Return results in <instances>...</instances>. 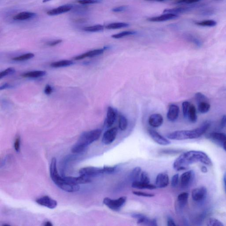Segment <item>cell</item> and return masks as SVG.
Returning a JSON list of instances; mask_svg holds the SVG:
<instances>
[{"label":"cell","instance_id":"14","mask_svg":"<svg viewBox=\"0 0 226 226\" xmlns=\"http://www.w3.org/2000/svg\"><path fill=\"white\" fill-rule=\"evenodd\" d=\"M116 118L117 112L115 109L111 106L108 107L107 115L105 122L106 127L109 128L112 126L116 121Z\"/></svg>","mask_w":226,"mask_h":226},{"label":"cell","instance_id":"55","mask_svg":"<svg viewBox=\"0 0 226 226\" xmlns=\"http://www.w3.org/2000/svg\"><path fill=\"white\" fill-rule=\"evenodd\" d=\"M146 1H149V2H163V1H167V0H145Z\"/></svg>","mask_w":226,"mask_h":226},{"label":"cell","instance_id":"26","mask_svg":"<svg viewBox=\"0 0 226 226\" xmlns=\"http://www.w3.org/2000/svg\"><path fill=\"white\" fill-rule=\"evenodd\" d=\"M191 9V8L189 7H178V8H172V9H165L163 11V12L165 13H173L178 14L190 11Z\"/></svg>","mask_w":226,"mask_h":226},{"label":"cell","instance_id":"23","mask_svg":"<svg viewBox=\"0 0 226 226\" xmlns=\"http://www.w3.org/2000/svg\"><path fill=\"white\" fill-rule=\"evenodd\" d=\"M188 197L189 194L186 192H183L179 194L177 198V209L179 210L183 209L187 203Z\"/></svg>","mask_w":226,"mask_h":226},{"label":"cell","instance_id":"4","mask_svg":"<svg viewBox=\"0 0 226 226\" xmlns=\"http://www.w3.org/2000/svg\"><path fill=\"white\" fill-rule=\"evenodd\" d=\"M101 134L102 130L100 129L84 132L73 147L72 151L74 153H80L83 152L90 144L98 140Z\"/></svg>","mask_w":226,"mask_h":226},{"label":"cell","instance_id":"2","mask_svg":"<svg viewBox=\"0 0 226 226\" xmlns=\"http://www.w3.org/2000/svg\"><path fill=\"white\" fill-rule=\"evenodd\" d=\"M211 123L206 121L201 126L190 130L176 131L170 133L167 136L168 139L172 140H185L196 139L201 137L210 128Z\"/></svg>","mask_w":226,"mask_h":226},{"label":"cell","instance_id":"36","mask_svg":"<svg viewBox=\"0 0 226 226\" xmlns=\"http://www.w3.org/2000/svg\"><path fill=\"white\" fill-rule=\"evenodd\" d=\"M34 57V54L32 53H27L22 55L20 56L15 57L12 60L15 61H24L32 59Z\"/></svg>","mask_w":226,"mask_h":226},{"label":"cell","instance_id":"37","mask_svg":"<svg viewBox=\"0 0 226 226\" xmlns=\"http://www.w3.org/2000/svg\"><path fill=\"white\" fill-rule=\"evenodd\" d=\"M207 225L209 226H224L220 221L215 218H210L208 221Z\"/></svg>","mask_w":226,"mask_h":226},{"label":"cell","instance_id":"53","mask_svg":"<svg viewBox=\"0 0 226 226\" xmlns=\"http://www.w3.org/2000/svg\"><path fill=\"white\" fill-rule=\"evenodd\" d=\"M201 171L203 173H207L208 172L207 168L205 166H203L201 167Z\"/></svg>","mask_w":226,"mask_h":226},{"label":"cell","instance_id":"33","mask_svg":"<svg viewBox=\"0 0 226 226\" xmlns=\"http://www.w3.org/2000/svg\"><path fill=\"white\" fill-rule=\"evenodd\" d=\"M119 127L122 131L126 130L128 126V121L126 117L123 115H120L119 116Z\"/></svg>","mask_w":226,"mask_h":226},{"label":"cell","instance_id":"21","mask_svg":"<svg viewBox=\"0 0 226 226\" xmlns=\"http://www.w3.org/2000/svg\"><path fill=\"white\" fill-rule=\"evenodd\" d=\"M72 8L73 6L71 5H64L49 10L47 12V14L49 16L58 15L70 11Z\"/></svg>","mask_w":226,"mask_h":226},{"label":"cell","instance_id":"45","mask_svg":"<svg viewBox=\"0 0 226 226\" xmlns=\"http://www.w3.org/2000/svg\"><path fill=\"white\" fill-rule=\"evenodd\" d=\"M128 8V7L127 6H119V7H116V8H113L112 11L115 12H121L125 11Z\"/></svg>","mask_w":226,"mask_h":226},{"label":"cell","instance_id":"40","mask_svg":"<svg viewBox=\"0 0 226 226\" xmlns=\"http://www.w3.org/2000/svg\"><path fill=\"white\" fill-rule=\"evenodd\" d=\"M15 72V69L13 68H7L3 71L2 72L0 73V79H2L4 77H6V76L8 75L9 74H11Z\"/></svg>","mask_w":226,"mask_h":226},{"label":"cell","instance_id":"11","mask_svg":"<svg viewBox=\"0 0 226 226\" xmlns=\"http://www.w3.org/2000/svg\"><path fill=\"white\" fill-rule=\"evenodd\" d=\"M148 134L151 138L156 142V143L161 145H169L171 144V141L165 138L163 136L156 131L155 130L149 129Z\"/></svg>","mask_w":226,"mask_h":226},{"label":"cell","instance_id":"28","mask_svg":"<svg viewBox=\"0 0 226 226\" xmlns=\"http://www.w3.org/2000/svg\"><path fill=\"white\" fill-rule=\"evenodd\" d=\"M73 62L70 60H62L51 63L50 66L53 68L66 67L73 65Z\"/></svg>","mask_w":226,"mask_h":226},{"label":"cell","instance_id":"15","mask_svg":"<svg viewBox=\"0 0 226 226\" xmlns=\"http://www.w3.org/2000/svg\"><path fill=\"white\" fill-rule=\"evenodd\" d=\"M169 178L167 174L166 173H160L156 177V186L159 188H164L168 185Z\"/></svg>","mask_w":226,"mask_h":226},{"label":"cell","instance_id":"24","mask_svg":"<svg viewBox=\"0 0 226 226\" xmlns=\"http://www.w3.org/2000/svg\"><path fill=\"white\" fill-rule=\"evenodd\" d=\"M36 14L32 12H24L19 13L13 17V20L16 21H24L32 18L36 16Z\"/></svg>","mask_w":226,"mask_h":226},{"label":"cell","instance_id":"3","mask_svg":"<svg viewBox=\"0 0 226 226\" xmlns=\"http://www.w3.org/2000/svg\"><path fill=\"white\" fill-rule=\"evenodd\" d=\"M56 158L52 159L50 166V175L52 180L59 188L68 192H75L79 191V185L71 183L66 181L65 178H62L58 173L57 168Z\"/></svg>","mask_w":226,"mask_h":226},{"label":"cell","instance_id":"12","mask_svg":"<svg viewBox=\"0 0 226 226\" xmlns=\"http://www.w3.org/2000/svg\"><path fill=\"white\" fill-rule=\"evenodd\" d=\"M207 194V190L205 187H197L192 191V198L193 200L196 202L202 201L205 198Z\"/></svg>","mask_w":226,"mask_h":226},{"label":"cell","instance_id":"31","mask_svg":"<svg viewBox=\"0 0 226 226\" xmlns=\"http://www.w3.org/2000/svg\"><path fill=\"white\" fill-rule=\"evenodd\" d=\"M195 24L196 25L202 27H213L216 26L217 22L215 21L212 20H205L202 21L196 22Z\"/></svg>","mask_w":226,"mask_h":226},{"label":"cell","instance_id":"1","mask_svg":"<svg viewBox=\"0 0 226 226\" xmlns=\"http://www.w3.org/2000/svg\"><path fill=\"white\" fill-rule=\"evenodd\" d=\"M200 162L209 166L212 161L207 154L199 151H190L181 154L173 163V168L177 171L186 170L191 165Z\"/></svg>","mask_w":226,"mask_h":226},{"label":"cell","instance_id":"54","mask_svg":"<svg viewBox=\"0 0 226 226\" xmlns=\"http://www.w3.org/2000/svg\"><path fill=\"white\" fill-rule=\"evenodd\" d=\"M44 225L45 226H52L53 224H51V222H50L47 221L46 222V223H45V224H44Z\"/></svg>","mask_w":226,"mask_h":226},{"label":"cell","instance_id":"49","mask_svg":"<svg viewBox=\"0 0 226 226\" xmlns=\"http://www.w3.org/2000/svg\"><path fill=\"white\" fill-rule=\"evenodd\" d=\"M44 92L46 95H50L52 92V88L49 85H46L45 90H44Z\"/></svg>","mask_w":226,"mask_h":226},{"label":"cell","instance_id":"48","mask_svg":"<svg viewBox=\"0 0 226 226\" xmlns=\"http://www.w3.org/2000/svg\"><path fill=\"white\" fill-rule=\"evenodd\" d=\"M62 40H54V41H52V42H48V43H47V45L50 46H56V45H58V44H59V43H62Z\"/></svg>","mask_w":226,"mask_h":226},{"label":"cell","instance_id":"46","mask_svg":"<svg viewBox=\"0 0 226 226\" xmlns=\"http://www.w3.org/2000/svg\"><path fill=\"white\" fill-rule=\"evenodd\" d=\"M20 148V137L19 136L17 137L14 143V148L17 152H19Z\"/></svg>","mask_w":226,"mask_h":226},{"label":"cell","instance_id":"30","mask_svg":"<svg viewBox=\"0 0 226 226\" xmlns=\"http://www.w3.org/2000/svg\"><path fill=\"white\" fill-rule=\"evenodd\" d=\"M141 173V168L140 167H136L134 168L133 169L130 175V177L131 180L133 181H138V179L140 178Z\"/></svg>","mask_w":226,"mask_h":226},{"label":"cell","instance_id":"51","mask_svg":"<svg viewBox=\"0 0 226 226\" xmlns=\"http://www.w3.org/2000/svg\"><path fill=\"white\" fill-rule=\"evenodd\" d=\"M221 126L224 128L226 126V116L224 115L221 121Z\"/></svg>","mask_w":226,"mask_h":226},{"label":"cell","instance_id":"18","mask_svg":"<svg viewBox=\"0 0 226 226\" xmlns=\"http://www.w3.org/2000/svg\"><path fill=\"white\" fill-rule=\"evenodd\" d=\"M163 122V117L160 114H153L151 115L149 118V124L153 127H159L161 126Z\"/></svg>","mask_w":226,"mask_h":226},{"label":"cell","instance_id":"50","mask_svg":"<svg viewBox=\"0 0 226 226\" xmlns=\"http://www.w3.org/2000/svg\"><path fill=\"white\" fill-rule=\"evenodd\" d=\"M167 225L169 226H174L176 225V224L172 219L170 217L168 218Z\"/></svg>","mask_w":226,"mask_h":226},{"label":"cell","instance_id":"43","mask_svg":"<svg viewBox=\"0 0 226 226\" xmlns=\"http://www.w3.org/2000/svg\"><path fill=\"white\" fill-rule=\"evenodd\" d=\"M179 175L178 174H175L173 175L172 178V181H171V185L173 187H176L178 185L179 183Z\"/></svg>","mask_w":226,"mask_h":226},{"label":"cell","instance_id":"5","mask_svg":"<svg viewBox=\"0 0 226 226\" xmlns=\"http://www.w3.org/2000/svg\"><path fill=\"white\" fill-rule=\"evenodd\" d=\"M127 197L122 196L117 199H112L109 197H106L103 199V204L110 210L118 212L121 210L126 202Z\"/></svg>","mask_w":226,"mask_h":226},{"label":"cell","instance_id":"29","mask_svg":"<svg viewBox=\"0 0 226 226\" xmlns=\"http://www.w3.org/2000/svg\"><path fill=\"white\" fill-rule=\"evenodd\" d=\"M129 26V24L127 23L119 22V23H113L107 24L105 27L107 29H117L128 27Z\"/></svg>","mask_w":226,"mask_h":226},{"label":"cell","instance_id":"17","mask_svg":"<svg viewBox=\"0 0 226 226\" xmlns=\"http://www.w3.org/2000/svg\"><path fill=\"white\" fill-rule=\"evenodd\" d=\"M65 178L68 182L74 184L89 183L92 181L91 178L84 175H80L79 177H68Z\"/></svg>","mask_w":226,"mask_h":226},{"label":"cell","instance_id":"47","mask_svg":"<svg viewBox=\"0 0 226 226\" xmlns=\"http://www.w3.org/2000/svg\"><path fill=\"white\" fill-rule=\"evenodd\" d=\"M179 151L174 149H165L163 150L161 152V153L165 154H172L178 153Z\"/></svg>","mask_w":226,"mask_h":226},{"label":"cell","instance_id":"9","mask_svg":"<svg viewBox=\"0 0 226 226\" xmlns=\"http://www.w3.org/2000/svg\"><path fill=\"white\" fill-rule=\"evenodd\" d=\"M212 141L218 144L223 148L226 152V134L222 133L214 132L211 133L209 136Z\"/></svg>","mask_w":226,"mask_h":226},{"label":"cell","instance_id":"22","mask_svg":"<svg viewBox=\"0 0 226 226\" xmlns=\"http://www.w3.org/2000/svg\"><path fill=\"white\" fill-rule=\"evenodd\" d=\"M132 187L135 189H148V190H154L157 188L156 185L151 184L150 183H144L140 181H133Z\"/></svg>","mask_w":226,"mask_h":226},{"label":"cell","instance_id":"19","mask_svg":"<svg viewBox=\"0 0 226 226\" xmlns=\"http://www.w3.org/2000/svg\"><path fill=\"white\" fill-rule=\"evenodd\" d=\"M179 108L178 106L172 104L170 106L168 111L167 114V118L171 121L177 120L179 115Z\"/></svg>","mask_w":226,"mask_h":226},{"label":"cell","instance_id":"8","mask_svg":"<svg viewBox=\"0 0 226 226\" xmlns=\"http://www.w3.org/2000/svg\"><path fill=\"white\" fill-rule=\"evenodd\" d=\"M133 218L137 219V224H138L144 225L156 226L157 224V221L155 219H149L145 215L139 213H135L132 215Z\"/></svg>","mask_w":226,"mask_h":226},{"label":"cell","instance_id":"57","mask_svg":"<svg viewBox=\"0 0 226 226\" xmlns=\"http://www.w3.org/2000/svg\"><path fill=\"white\" fill-rule=\"evenodd\" d=\"M51 1V0H43V3L47 2L49 1Z\"/></svg>","mask_w":226,"mask_h":226},{"label":"cell","instance_id":"44","mask_svg":"<svg viewBox=\"0 0 226 226\" xmlns=\"http://www.w3.org/2000/svg\"><path fill=\"white\" fill-rule=\"evenodd\" d=\"M134 195L138 196H144V197H152L154 196L153 194H149L145 192H140V191H134L133 192Z\"/></svg>","mask_w":226,"mask_h":226},{"label":"cell","instance_id":"20","mask_svg":"<svg viewBox=\"0 0 226 226\" xmlns=\"http://www.w3.org/2000/svg\"><path fill=\"white\" fill-rule=\"evenodd\" d=\"M104 50H105V49H95V50L87 52L85 53L75 57L74 59L75 60H80L83 59L87 58V57L92 58V57L97 56L103 54L104 53Z\"/></svg>","mask_w":226,"mask_h":226},{"label":"cell","instance_id":"34","mask_svg":"<svg viewBox=\"0 0 226 226\" xmlns=\"http://www.w3.org/2000/svg\"><path fill=\"white\" fill-rule=\"evenodd\" d=\"M104 26L102 25H97L84 27L83 30L88 32H98L104 30Z\"/></svg>","mask_w":226,"mask_h":226},{"label":"cell","instance_id":"32","mask_svg":"<svg viewBox=\"0 0 226 226\" xmlns=\"http://www.w3.org/2000/svg\"><path fill=\"white\" fill-rule=\"evenodd\" d=\"M210 109V105L209 102H201L198 103V110L202 114L207 113Z\"/></svg>","mask_w":226,"mask_h":226},{"label":"cell","instance_id":"7","mask_svg":"<svg viewBox=\"0 0 226 226\" xmlns=\"http://www.w3.org/2000/svg\"><path fill=\"white\" fill-rule=\"evenodd\" d=\"M195 173L192 170L183 173L180 178V184L182 189H187L191 186L194 181Z\"/></svg>","mask_w":226,"mask_h":226},{"label":"cell","instance_id":"16","mask_svg":"<svg viewBox=\"0 0 226 226\" xmlns=\"http://www.w3.org/2000/svg\"><path fill=\"white\" fill-rule=\"evenodd\" d=\"M178 16H179L178 14H175L165 13L162 15L159 16L148 18L147 20L150 22H162L176 19Z\"/></svg>","mask_w":226,"mask_h":226},{"label":"cell","instance_id":"39","mask_svg":"<svg viewBox=\"0 0 226 226\" xmlns=\"http://www.w3.org/2000/svg\"><path fill=\"white\" fill-rule=\"evenodd\" d=\"M140 181L144 182V183H150V181L149 176L148 174L145 172H141L140 175Z\"/></svg>","mask_w":226,"mask_h":226},{"label":"cell","instance_id":"52","mask_svg":"<svg viewBox=\"0 0 226 226\" xmlns=\"http://www.w3.org/2000/svg\"><path fill=\"white\" fill-rule=\"evenodd\" d=\"M10 84H8V83H5V84H4V85H3L2 86L0 87V90H2L3 89H6V88H9V87H10Z\"/></svg>","mask_w":226,"mask_h":226},{"label":"cell","instance_id":"42","mask_svg":"<svg viewBox=\"0 0 226 226\" xmlns=\"http://www.w3.org/2000/svg\"><path fill=\"white\" fill-rule=\"evenodd\" d=\"M191 105V103L187 101H185L182 103V110H183V115L185 118H186L188 111Z\"/></svg>","mask_w":226,"mask_h":226},{"label":"cell","instance_id":"38","mask_svg":"<svg viewBox=\"0 0 226 226\" xmlns=\"http://www.w3.org/2000/svg\"><path fill=\"white\" fill-rule=\"evenodd\" d=\"M195 99L197 103L200 102H209V99L204 95L200 92L196 93L195 96Z\"/></svg>","mask_w":226,"mask_h":226},{"label":"cell","instance_id":"41","mask_svg":"<svg viewBox=\"0 0 226 226\" xmlns=\"http://www.w3.org/2000/svg\"><path fill=\"white\" fill-rule=\"evenodd\" d=\"M102 0H78L77 2L82 5H87V4H97L101 3Z\"/></svg>","mask_w":226,"mask_h":226},{"label":"cell","instance_id":"56","mask_svg":"<svg viewBox=\"0 0 226 226\" xmlns=\"http://www.w3.org/2000/svg\"><path fill=\"white\" fill-rule=\"evenodd\" d=\"M224 182L225 186V189L226 191V177H224Z\"/></svg>","mask_w":226,"mask_h":226},{"label":"cell","instance_id":"35","mask_svg":"<svg viewBox=\"0 0 226 226\" xmlns=\"http://www.w3.org/2000/svg\"><path fill=\"white\" fill-rule=\"evenodd\" d=\"M136 33V31H123V32L119 33L113 35H112V38H114V39H120V38L127 36L134 35Z\"/></svg>","mask_w":226,"mask_h":226},{"label":"cell","instance_id":"27","mask_svg":"<svg viewBox=\"0 0 226 226\" xmlns=\"http://www.w3.org/2000/svg\"><path fill=\"white\" fill-rule=\"evenodd\" d=\"M46 74V72L44 71H35L24 73L22 76L26 78H38L45 76Z\"/></svg>","mask_w":226,"mask_h":226},{"label":"cell","instance_id":"10","mask_svg":"<svg viewBox=\"0 0 226 226\" xmlns=\"http://www.w3.org/2000/svg\"><path fill=\"white\" fill-rule=\"evenodd\" d=\"M118 129L117 128L114 127L107 130L104 133L102 137V142L105 145H109L114 142L115 139Z\"/></svg>","mask_w":226,"mask_h":226},{"label":"cell","instance_id":"13","mask_svg":"<svg viewBox=\"0 0 226 226\" xmlns=\"http://www.w3.org/2000/svg\"><path fill=\"white\" fill-rule=\"evenodd\" d=\"M36 202L38 204L50 209H54L58 205L56 200L51 199L49 196H43L39 198L36 200Z\"/></svg>","mask_w":226,"mask_h":226},{"label":"cell","instance_id":"6","mask_svg":"<svg viewBox=\"0 0 226 226\" xmlns=\"http://www.w3.org/2000/svg\"><path fill=\"white\" fill-rule=\"evenodd\" d=\"M105 173L104 167L102 168L97 167H88L83 168L79 171L80 175H84L92 178L104 174Z\"/></svg>","mask_w":226,"mask_h":226},{"label":"cell","instance_id":"25","mask_svg":"<svg viewBox=\"0 0 226 226\" xmlns=\"http://www.w3.org/2000/svg\"><path fill=\"white\" fill-rule=\"evenodd\" d=\"M186 118H188L189 121L192 123H195L197 121V117L196 115V108L193 104H191L190 106Z\"/></svg>","mask_w":226,"mask_h":226}]
</instances>
